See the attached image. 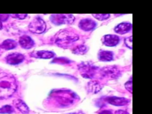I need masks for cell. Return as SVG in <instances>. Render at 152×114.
Instances as JSON below:
<instances>
[{
  "label": "cell",
  "mask_w": 152,
  "mask_h": 114,
  "mask_svg": "<svg viewBox=\"0 0 152 114\" xmlns=\"http://www.w3.org/2000/svg\"><path fill=\"white\" fill-rule=\"evenodd\" d=\"M102 41L107 46H115L119 43L120 39L115 34H106L102 37Z\"/></svg>",
  "instance_id": "8"
},
{
  "label": "cell",
  "mask_w": 152,
  "mask_h": 114,
  "mask_svg": "<svg viewBox=\"0 0 152 114\" xmlns=\"http://www.w3.org/2000/svg\"><path fill=\"white\" fill-rule=\"evenodd\" d=\"M24 59L23 55L20 53H12L9 54L6 57V61L11 65H17L20 64Z\"/></svg>",
  "instance_id": "9"
},
{
  "label": "cell",
  "mask_w": 152,
  "mask_h": 114,
  "mask_svg": "<svg viewBox=\"0 0 152 114\" xmlns=\"http://www.w3.org/2000/svg\"><path fill=\"white\" fill-rule=\"evenodd\" d=\"M125 44L126 45L127 47H128L129 49H132V36L126 37L125 39Z\"/></svg>",
  "instance_id": "21"
},
{
  "label": "cell",
  "mask_w": 152,
  "mask_h": 114,
  "mask_svg": "<svg viewBox=\"0 0 152 114\" xmlns=\"http://www.w3.org/2000/svg\"><path fill=\"white\" fill-rule=\"evenodd\" d=\"M31 56L40 59H50L55 56V53L49 50H38L31 52Z\"/></svg>",
  "instance_id": "12"
},
{
  "label": "cell",
  "mask_w": 152,
  "mask_h": 114,
  "mask_svg": "<svg viewBox=\"0 0 152 114\" xmlns=\"http://www.w3.org/2000/svg\"><path fill=\"white\" fill-rule=\"evenodd\" d=\"M132 27V24L130 23L124 22L118 24L114 28L115 31L118 34H123L129 32Z\"/></svg>",
  "instance_id": "13"
},
{
  "label": "cell",
  "mask_w": 152,
  "mask_h": 114,
  "mask_svg": "<svg viewBox=\"0 0 152 114\" xmlns=\"http://www.w3.org/2000/svg\"><path fill=\"white\" fill-rule=\"evenodd\" d=\"M98 58L100 61H110L113 59V53L109 50H101L98 53Z\"/></svg>",
  "instance_id": "14"
},
{
  "label": "cell",
  "mask_w": 152,
  "mask_h": 114,
  "mask_svg": "<svg viewBox=\"0 0 152 114\" xmlns=\"http://www.w3.org/2000/svg\"><path fill=\"white\" fill-rule=\"evenodd\" d=\"M69 114H83V113H82L80 112H74V113H69Z\"/></svg>",
  "instance_id": "27"
},
{
  "label": "cell",
  "mask_w": 152,
  "mask_h": 114,
  "mask_svg": "<svg viewBox=\"0 0 152 114\" xmlns=\"http://www.w3.org/2000/svg\"><path fill=\"white\" fill-rule=\"evenodd\" d=\"M88 87L89 88V90L91 92H93L94 93H96L99 92L102 87L100 85V84L97 81H91L88 83Z\"/></svg>",
  "instance_id": "17"
},
{
  "label": "cell",
  "mask_w": 152,
  "mask_h": 114,
  "mask_svg": "<svg viewBox=\"0 0 152 114\" xmlns=\"http://www.w3.org/2000/svg\"><path fill=\"white\" fill-rule=\"evenodd\" d=\"M17 88L15 77L6 72L0 73V100L11 97Z\"/></svg>",
  "instance_id": "1"
},
{
  "label": "cell",
  "mask_w": 152,
  "mask_h": 114,
  "mask_svg": "<svg viewBox=\"0 0 152 114\" xmlns=\"http://www.w3.org/2000/svg\"><path fill=\"white\" fill-rule=\"evenodd\" d=\"M46 28V25L45 21L40 17H35L29 24V30L34 33L41 34L43 33Z\"/></svg>",
  "instance_id": "4"
},
{
  "label": "cell",
  "mask_w": 152,
  "mask_h": 114,
  "mask_svg": "<svg viewBox=\"0 0 152 114\" xmlns=\"http://www.w3.org/2000/svg\"><path fill=\"white\" fill-rule=\"evenodd\" d=\"M132 81L131 80L130 81H127L125 84V87L126 88V89L129 91L131 93H132Z\"/></svg>",
  "instance_id": "22"
},
{
  "label": "cell",
  "mask_w": 152,
  "mask_h": 114,
  "mask_svg": "<svg viewBox=\"0 0 152 114\" xmlns=\"http://www.w3.org/2000/svg\"><path fill=\"white\" fill-rule=\"evenodd\" d=\"M11 16L14 18H18L20 20L24 19L27 17V14H12Z\"/></svg>",
  "instance_id": "23"
},
{
  "label": "cell",
  "mask_w": 152,
  "mask_h": 114,
  "mask_svg": "<svg viewBox=\"0 0 152 114\" xmlns=\"http://www.w3.org/2000/svg\"><path fill=\"white\" fill-rule=\"evenodd\" d=\"M99 114H112V113L110 110H104L102 111Z\"/></svg>",
  "instance_id": "26"
},
{
  "label": "cell",
  "mask_w": 152,
  "mask_h": 114,
  "mask_svg": "<svg viewBox=\"0 0 152 114\" xmlns=\"http://www.w3.org/2000/svg\"><path fill=\"white\" fill-rule=\"evenodd\" d=\"M14 112V109L11 105H5L0 107V113H11Z\"/></svg>",
  "instance_id": "19"
},
{
  "label": "cell",
  "mask_w": 152,
  "mask_h": 114,
  "mask_svg": "<svg viewBox=\"0 0 152 114\" xmlns=\"http://www.w3.org/2000/svg\"><path fill=\"white\" fill-rule=\"evenodd\" d=\"M115 114H129V113L126 111H125L123 110H118L115 112Z\"/></svg>",
  "instance_id": "25"
},
{
  "label": "cell",
  "mask_w": 152,
  "mask_h": 114,
  "mask_svg": "<svg viewBox=\"0 0 152 114\" xmlns=\"http://www.w3.org/2000/svg\"><path fill=\"white\" fill-rule=\"evenodd\" d=\"M106 100L109 104H111L114 106H125V105H126L129 102V100L126 98L116 97V96L107 97Z\"/></svg>",
  "instance_id": "10"
},
{
  "label": "cell",
  "mask_w": 152,
  "mask_h": 114,
  "mask_svg": "<svg viewBox=\"0 0 152 114\" xmlns=\"http://www.w3.org/2000/svg\"><path fill=\"white\" fill-rule=\"evenodd\" d=\"M78 26L81 30L88 31L93 30L96 27V22L92 19L84 18L80 20Z\"/></svg>",
  "instance_id": "7"
},
{
  "label": "cell",
  "mask_w": 152,
  "mask_h": 114,
  "mask_svg": "<svg viewBox=\"0 0 152 114\" xmlns=\"http://www.w3.org/2000/svg\"><path fill=\"white\" fill-rule=\"evenodd\" d=\"M17 44L15 41L12 39H6L0 45V47L5 50H11L16 48Z\"/></svg>",
  "instance_id": "16"
},
{
  "label": "cell",
  "mask_w": 152,
  "mask_h": 114,
  "mask_svg": "<svg viewBox=\"0 0 152 114\" xmlns=\"http://www.w3.org/2000/svg\"><path fill=\"white\" fill-rule=\"evenodd\" d=\"M8 17H9L8 14H0V22L7 20Z\"/></svg>",
  "instance_id": "24"
},
{
  "label": "cell",
  "mask_w": 152,
  "mask_h": 114,
  "mask_svg": "<svg viewBox=\"0 0 152 114\" xmlns=\"http://www.w3.org/2000/svg\"><path fill=\"white\" fill-rule=\"evenodd\" d=\"M14 104L17 109L23 113H28L29 108L27 105L21 99H17L14 101Z\"/></svg>",
  "instance_id": "15"
},
{
  "label": "cell",
  "mask_w": 152,
  "mask_h": 114,
  "mask_svg": "<svg viewBox=\"0 0 152 114\" xmlns=\"http://www.w3.org/2000/svg\"><path fill=\"white\" fill-rule=\"evenodd\" d=\"M50 20L55 25L71 24L75 20V17L72 14H52L50 17Z\"/></svg>",
  "instance_id": "3"
},
{
  "label": "cell",
  "mask_w": 152,
  "mask_h": 114,
  "mask_svg": "<svg viewBox=\"0 0 152 114\" xmlns=\"http://www.w3.org/2000/svg\"><path fill=\"white\" fill-rule=\"evenodd\" d=\"M88 50V48L84 45H80L74 48L72 50V52L77 55L85 54Z\"/></svg>",
  "instance_id": "18"
},
{
  "label": "cell",
  "mask_w": 152,
  "mask_h": 114,
  "mask_svg": "<svg viewBox=\"0 0 152 114\" xmlns=\"http://www.w3.org/2000/svg\"><path fill=\"white\" fill-rule=\"evenodd\" d=\"M100 73L104 77H105L110 78H115L118 77L120 75L119 71L114 66H108L103 68L100 71Z\"/></svg>",
  "instance_id": "6"
},
{
  "label": "cell",
  "mask_w": 152,
  "mask_h": 114,
  "mask_svg": "<svg viewBox=\"0 0 152 114\" xmlns=\"http://www.w3.org/2000/svg\"><path fill=\"white\" fill-rule=\"evenodd\" d=\"M80 70L82 71L81 75L83 77L91 78L93 77L96 69L97 68L94 66L91 65L88 63H82L78 66Z\"/></svg>",
  "instance_id": "5"
},
{
  "label": "cell",
  "mask_w": 152,
  "mask_h": 114,
  "mask_svg": "<svg viewBox=\"0 0 152 114\" xmlns=\"http://www.w3.org/2000/svg\"><path fill=\"white\" fill-rule=\"evenodd\" d=\"M78 35L71 30L64 29L59 31L55 36V43L60 47L66 48L78 40Z\"/></svg>",
  "instance_id": "2"
},
{
  "label": "cell",
  "mask_w": 152,
  "mask_h": 114,
  "mask_svg": "<svg viewBox=\"0 0 152 114\" xmlns=\"http://www.w3.org/2000/svg\"><path fill=\"white\" fill-rule=\"evenodd\" d=\"M2 25L1 24V22H0V30L2 28Z\"/></svg>",
  "instance_id": "28"
},
{
  "label": "cell",
  "mask_w": 152,
  "mask_h": 114,
  "mask_svg": "<svg viewBox=\"0 0 152 114\" xmlns=\"http://www.w3.org/2000/svg\"><path fill=\"white\" fill-rule=\"evenodd\" d=\"M92 15L96 19L99 20H105L110 17V15L109 14H93Z\"/></svg>",
  "instance_id": "20"
},
{
  "label": "cell",
  "mask_w": 152,
  "mask_h": 114,
  "mask_svg": "<svg viewBox=\"0 0 152 114\" xmlns=\"http://www.w3.org/2000/svg\"><path fill=\"white\" fill-rule=\"evenodd\" d=\"M19 43L21 46L26 49L31 48L34 45V42L33 40L27 35H23L20 37Z\"/></svg>",
  "instance_id": "11"
}]
</instances>
